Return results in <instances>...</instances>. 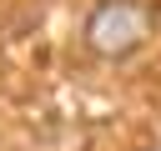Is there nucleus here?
Listing matches in <instances>:
<instances>
[{
	"label": "nucleus",
	"instance_id": "1",
	"mask_svg": "<svg viewBox=\"0 0 161 151\" xmlns=\"http://www.w3.org/2000/svg\"><path fill=\"white\" fill-rule=\"evenodd\" d=\"M146 35H151V10L136 5V0H106L86 20V45L106 60H121V55L141 50Z\"/></svg>",
	"mask_w": 161,
	"mask_h": 151
}]
</instances>
